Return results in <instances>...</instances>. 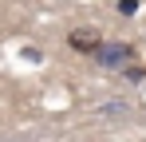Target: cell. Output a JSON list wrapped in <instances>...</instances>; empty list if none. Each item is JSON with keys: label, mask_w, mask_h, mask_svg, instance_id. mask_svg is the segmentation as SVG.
Returning <instances> with one entry per match:
<instances>
[{"label": "cell", "mask_w": 146, "mask_h": 142, "mask_svg": "<svg viewBox=\"0 0 146 142\" xmlns=\"http://www.w3.org/2000/svg\"><path fill=\"white\" fill-rule=\"evenodd\" d=\"M91 59H95L99 67H107V71H122L130 59H138V51H134L130 44H107V40H103V44L95 47Z\"/></svg>", "instance_id": "6da1fadb"}, {"label": "cell", "mask_w": 146, "mask_h": 142, "mask_svg": "<svg viewBox=\"0 0 146 142\" xmlns=\"http://www.w3.org/2000/svg\"><path fill=\"white\" fill-rule=\"evenodd\" d=\"M67 44H71V51H79V55H95V47L103 44V36H99L95 28H75L71 36H67Z\"/></svg>", "instance_id": "7a4b0ae2"}, {"label": "cell", "mask_w": 146, "mask_h": 142, "mask_svg": "<svg viewBox=\"0 0 146 142\" xmlns=\"http://www.w3.org/2000/svg\"><path fill=\"white\" fill-rule=\"evenodd\" d=\"M119 12H122V16H130V12H138V4H134V0H119Z\"/></svg>", "instance_id": "3957f363"}]
</instances>
